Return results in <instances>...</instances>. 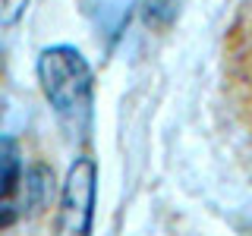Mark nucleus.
I'll use <instances>...</instances> for the list:
<instances>
[{"label": "nucleus", "mask_w": 252, "mask_h": 236, "mask_svg": "<svg viewBox=\"0 0 252 236\" xmlns=\"http://www.w3.org/2000/svg\"><path fill=\"white\" fill-rule=\"evenodd\" d=\"M38 82L60 129L82 142L92 129L94 104V76L82 51L73 44L44 47L38 54Z\"/></svg>", "instance_id": "obj_1"}, {"label": "nucleus", "mask_w": 252, "mask_h": 236, "mask_svg": "<svg viewBox=\"0 0 252 236\" xmlns=\"http://www.w3.org/2000/svg\"><path fill=\"white\" fill-rule=\"evenodd\" d=\"M94 202H98V167L92 157H76L66 170V179H63L57 230L73 236L92 233Z\"/></svg>", "instance_id": "obj_2"}, {"label": "nucleus", "mask_w": 252, "mask_h": 236, "mask_svg": "<svg viewBox=\"0 0 252 236\" xmlns=\"http://www.w3.org/2000/svg\"><path fill=\"white\" fill-rule=\"evenodd\" d=\"M19 183V145L10 136H0V202Z\"/></svg>", "instance_id": "obj_3"}, {"label": "nucleus", "mask_w": 252, "mask_h": 236, "mask_svg": "<svg viewBox=\"0 0 252 236\" xmlns=\"http://www.w3.org/2000/svg\"><path fill=\"white\" fill-rule=\"evenodd\" d=\"M26 189H29V205L32 208H44L47 195H51V170L47 167H32L29 179H26Z\"/></svg>", "instance_id": "obj_4"}, {"label": "nucleus", "mask_w": 252, "mask_h": 236, "mask_svg": "<svg viewBox=\"0 0 252 236\" xmlns=\"http://www.w3.org/2000/svg\"><path fill=\"white\" fill-rule=\"evenodd\" d=\"M29 0H0V26H16L26 13Z\"/></svg>", "instance_id": "obj_5"}]
</instances>
